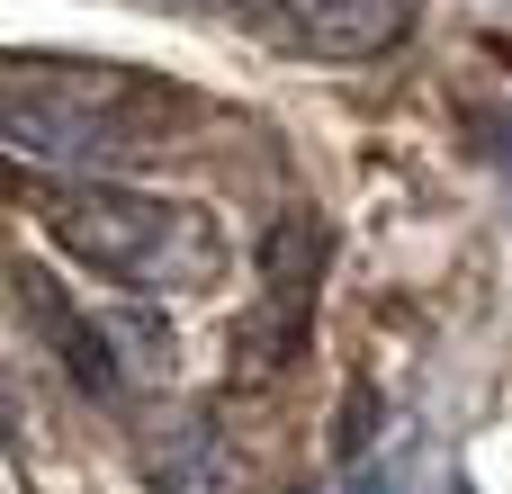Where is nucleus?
I'll use <instances>...</instances> for the list:
<instances>
[{"mask_svg":"<svg viewBox=\"0 0 512 494\" xmlns=\"http://www.w3.org/2000/svg\"><path fill=\"white\" fill-rule=\"evenodd\" d=\"M99 342H108V360H117V387H126V378H171V369H180L171 324H162L153 306H117V315H99Z\"/></svg>","mask_w":512,"mask_h":494,"instance_id":"obj_6","label":"nucleus"},{"mask_svg":"<svg viewBox=\"0 0 512 494\" xmlns=\"http://www.w3.org/2000/svg\"><path fill=\"white\" fill-rule=\"evenodd\" d=\"M135 468H144V494H243V450L207 423V414H162L153 432H144V450H135Z\"/></svg>","mask_w":512,"mask_h":494,"instance_id":"obj_3","label":"nucleus"},{"mask_svg":"<svg viewBox=\"0 0 512 494\" xmlns=\"http://www.w3.org/2000/svg\"><path fill=\"white\" fill-rule=\"evenodd\" d=\"M180 90L135 81L117 63H0V144L45 171H126L171 144Z\"/></svg>","mask_w":512,"mask_h":494,"instance_id":"obj_1","label":"nucleus"},{"mask_svg":"<svg viewBox=\"0 0 512 494\" xmlns=\"http://www.w3.org/2000/svg\"><path fill=\"white\" fill-rule=\"evenodd\" d=\"M36 216H45V234H54L81 270H99V279H117V288L189 297V288H207V279L225 270V243H216V225H207L198 207L153 198V189H126V180H108V171H72L63 189L36 198Z\"/></svg>","mask_w":512,"mask_h":494,"instance_id":"obj_2","label":"nucleus"},{"mask_svg":"<svg viewBox=\"0 0 512 494\" xmlns=\"http://www.w3.org/2000/svg\"><path fill=\"white\" fill-rule=\"evenodd\" d=\"M18 297H27V315L54 333V360L90 387V396H117V360H108V342H99V324L90 315H72L63 297H54V279H36V270H18Z\"/></svg>","mask_w":512,"mask_h":494,"instance_id":"obj_5","label":"nucleus"},{"mask_svg":"<svg viewBox=\"0 0 512 494\" xmlns=\"http://www.w3.org/2000/svg\"><path fill=\"white\" fill-rule=\"evenodd\" d=\"M414 27V0H279V36L315 63H369Z\"/></svg>","mask_w":512,"mask_h":494,"instance_id":"obj_4","label":"nucleus"}]
</instances>
